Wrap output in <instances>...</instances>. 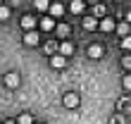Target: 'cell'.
Listing matches in <instances>:
<instances>
[{
  "label": "cell",
  "mask_w": 131,
  "mask_h": 124,
  "mask_svg": "<svg viewBox=\"0 0 131 124\" xmlns=\"http://www.w3.org/2000/svg\"><path fill=\"white\" fill-rule=\"evenodd\" d=\"M5 86H7V88H17V86H19V76L14 74V72L5 74Z\"/></svg>",
  "instance_id": "obj_1"
},
{
  "label": "cell",
  "mask_w": 131,
  "mask_h": 124,
  "mask_svg": "<svg viewBox=\"0 0 131 124\" xmlns=\"http://www.w3.org/2000/svg\"><path fill=\"white\" fill-rule=\"evenodd\" d=\"M64 65H67V57H64V55H52V57H50V67L62 69Z\"/></svg>",
  "instance_id": "obj_2"
},
{
  "label": "cell",
  "mask_w": 131,
  "mask_h": 124,
  "mask_svg": "<svg viewBox=\"0 0 131 124\" xmlns=\"http://www.w3.org/2000/svg\"><path fill=\"white\" fill-rule=\"evenodd\" d=\"M21 26H24L26 31L36 29V17H34V14H24V17H21Z\"/></svg>",
  "instance_id": "obj_3"
},
{
  "label": "cell",
  "mask_w": 131,
  "mask_h": 124,
  "mask_svg": "<svg viewBox=\"0 0 131 124\" xmlns=\"http://www.w3.org/2000/svg\"><path fill=\"white\" fill-rule=\"evenodd\" d=\"M36 43H38L36 31H34V29H29V31H26V36H24V45H29V48H31V45H36Z\"/></svg>",
  "instance_id": "obj_4"
},
{
  "label": "cell",
  "mask_w": 131,
  "mask_h": 124,
  "mask_svg": "<svg viewBox=\"0 0 131 124\" xmlns=\"http://www.w3.org/2000/svg\"><path fill=\"white\" fill-rule=\"evenodd\" d=\"M48 12L52 14V17H62V12H64V7L60 5V3H50V5H48Z\"/></svg>",
  "instance_id": "obj_5"
},
{
  "label": "cell",
  "mask_w": 131,
  "mask_h": 124,
  "mask_svg": "<svg viewBox=\"0 0 131 124\" xmlns=\"http://www.w3.org/2000/svg\"><path fill=\"white\" fill-rule=\"evenodd\" d=\"M83 7H86V3L83 0H72V5H69V10H72V14H81Z\"/></svg>",
  "instance_id": "obj_6"
},
{
  "label": "cell",
  "mask_w": 131,
  "mask_h": 124,
  "mask_svg": "<svg viewBox=\"0 0 131 124\" xmlns=\"http://www.w3.org/2000/svg\"><path fill=\"white\" fill-rule=\"evenodd\" d=\"M64 105L67 107H76L79 105V96H76V93H67L64 96Z\"/></svg>",
  "instance_id": "obj_7"
},
{
  "label": "cell",
  "mask_w": 131,
  "mask_h": 124,
  "mask_svg": "<svg viewBox=\"0 0 131 124\" xmlns=\"http://www.w3.org/2000/svg\"><path fill=\"white\" fill-rule=\"evenodd\" d=\"M41 29H43V31H52V29H55V17H45V19H41Z\"/></svg>",
  "instance_id": "obj_8"
},
{
  "label": "cell",
  "mask_w": 131,
  "mask_h": 124,
  "mask_svg": "<svg viewBox=\"0 0 131 124\" xmlns=\"http://www.w3.org/2000/svg\"><path fill=\"white\" fill-rule=\"evenodd\" d=\"M72 53H74V45L69 43V41H64L62 45H60V55H64V57H69V55H72Z\"/></svg>",
  "instance_id": "obj_9"
},
{
  "label": "cell",
  "mask_w": 131,
  "mask_h": 124,
  "mask_svg": "<svg viewBox=\"0 0 131 124\" xmlns=\"http://www.w3.org/2000/svg\"><path fill=\"white\" fill-rule=\"evenodd\" d=\"M83 29H86V31L98 29V19H95V17H86V19H83Z\"/></svg>",
  "instance_id": "obj_10"
},
{
  "label": "cell",
  "mask_w": 131,
  "mask_h": 124,
  "mask_svg": "<svg viewBox=\"0 0 131 124\" xmlns=\"http://www.w3.org/2000/svg\"><path fill=\"white\" fill-rule=\"evenodd\" d=\"M88 57H103V48H100V45H91L88 48Z\"/></svg>",
  "instance_id": "obj_11"
},
{
  "label": "cell",
  "mask_w": 131,
  "mask_h": 124,
  "mask_svg": "<svg viewBox=\"0 0 131 124\" xmlns=\"http://www.w3.org/2000/svg\"><path fill=\"white\" fill-rule=\"evenodd\" d=\"M98 26L103 29V31H112L114 29V22L112 19H103V22H98Z\"/></svg>",
  "instance_id": "obj_12"
},
{
  "label": "cell",
  "mask_w": 131,
  "mask_h": 124,
  "mask_svg": "<svg viewBox=\"0 0 131 124\" xmlns=\"http://www.w3.org/2000/svg\"><path fill=\"white\" fill-rule=\"evenodd\" d=\"M55 31H57V36H60V38H67V36H69V26H67V24H57Z\"/></svg>",
  "instance_id": "obj_13"
},
{
  "label": "cell",
  "mask_w": 131,
  "mask_h": 124,
  "mask_svg": "<svg viewBox=\"0 0 131 124\" xmlns=\"http://www.w3.org/2000/svg\"><path fill=\"white\" fill-rule=\"evenodd\" d=\"M34 5H36V10H38V12H45L50 3H48V0H34Z\"/></svg>",
  "instance_id": "obj_14"
},
{
  "label": "cell",
  "mask_w": 131,
  "mask_h": 124,
  "mask_svg": "<svg viewBox=\"0 0 131 124\" xmlns=\"http://www.w3.org/2000/svg\"><path fill=\"white\" fill-rule=\"evenodd\" d=\"M17 122H19V124H34V117L24 112V115H19V119H17Z\"/></svg>",
  "instance_id": "obj_15"
},
{
  "label": "cell",
  "mask_w": 131,
  "mask_h": 124,
  "mask_svg": "<svg viewBox=\"0 0 131 124\" xmlns=\"http://www.w3.org/2000/svg\"><path fill=\"white\" fill-rule=\"evenodd\" d=\"M93 14H95V17H103V14H105V5H100V3H98V5L93 7Z\"/></svg>",
  "instance_id": "obj_16"
},
{
  "label": "cell",
  "mask_w": 131,
  "mask_h": 124,
  "mask_svg": "<svg viewBox=\"0 0 131 124\" xmlns=\"http://www.w3.org/2000/svg\"><path fill=\"white\" fill-rule=\"evenodd\" d=\"M7 17H10V10H7L3 3H0V19H7Z\"/></svg>",
  "instance_id": "obj_17"
},
{
  "label": "cell",
  "mask_w": 131,
  "mask_h": 124,
  "mask_svg": "<svg viewBox=\"0 0 131 124\" xmlns=\"http://www.w3.org/2000/svg\"><path fill=\"white\" fill-rule=\"evenodd\" d=\"M55 48H57V45H55V41H50V43H45V50H48L50 55H52V53H55Z\"/></svg>",
  "instance_id": "obj_18"
},
{
  "label": "cell",
  "mask_w": 131,
  "mask_h": 124,
  "mask_svg": "<svg viewBox=\"0 0 131 124\" xmlns=\"http://www.w3.org/2000/svg\"><path fill=\"white\" fill-rule=\"evenodd\" d=\"M122 48H124V50L131 48V38H129V36H124V41H122Z\"/></svg>",
  "instance_id": "obj_19"
},
{
  "label": "cell",
  "mask_w": 131,
  "mask_h": 124,
  "mask_svg": "<svg viewBox=\"0 0 131 124\" xmlns=\"http://www.w3.org/2000/svg\"><path fill=\"white\" fill-rule=\"evenodd\" d=\"M119 34H122V36H126V34H129V26H126V24H122V26H119Z\"/></svg>",
  "instance_id": "obj_20"
},
{
  "label": "cell",
  "mask_w": 131,
  "mask_h": 124,
  "mask_svg": "<svg viewBox=\"0 0 131 124\" xmlns=\"http://www.w3.org/2000/svg\"><path fill=\"white\" fill-rule=\"evenodd\" d=\"M122 65H124V67H131V57H129V55H126V57H124V60H122Z\"/></svg>",
  "instance_id": "obj_21"
},
{
  "label": "cell",
  "mask_w": 131,
  "mask_h": 124,
  "mask_svg": "<svg viewBox=\"0 0 131 124\" xmlns=\"http://www.w3.org/2000/svg\"><path fill=\"white\" fill-rule=\"evenodd\" d=\"M124 88H131V76H124Z\"/></svg>",
  "instance_id": "obj_22"
},
{
  "label": "cell",
  "mask_w": 131,
  "mask_h": 124,
  "mask_svg": "<svg viewBox=\"0 0 131 124\" xmlns=\"http://www.w3.org/2000/svg\"><path fill=\"white\" fill-rule=\"evenodd\" d=\"M5 124H17V122H5Z\"/></svg>",
  "instance_id": "obj_23"
},
{
  "label": "cell",
  "mask_w": 131,
  "mask_h": 124,
  "mask_svg": "<svg viewBox=\"0 0 131 124\" xmlns=\"http://www.w3.org/2000/svg\"><path fill=\"white\" fill-rule=\"evenodd\" d=\"M88 3H98V0H88Z\"/></svg>",
  "instance_id": "obj_24"
},
{
  "label": "cell",
  "mask_w": 131,
  "mask_h": 124,
  "mask_svg": "<svg viewBox=\"0 0 131 124\" xmlns=\"http://www.w3.org/2000/svg\"><path fill=\"white\" fill-rule=\"evenodd\" d=\"M0 3H3V0H0Z\"/></svg>",
  "instance_id": "obj_25"
},
{
  "label": "cell",
  "mask_w": 131,
  "mask_h": 124,
  "mask_svg": "<svg viewBox=\"0 0 131 124\" xmlns=\"http://www.w3.org/2000/svg\"><path fill=\"white\" fill-rule=\"evenodd\" d=\"M38 124H41V122H38Z\"/></svg>",
  "instance_id": "obj_26"
}]
</instances>
